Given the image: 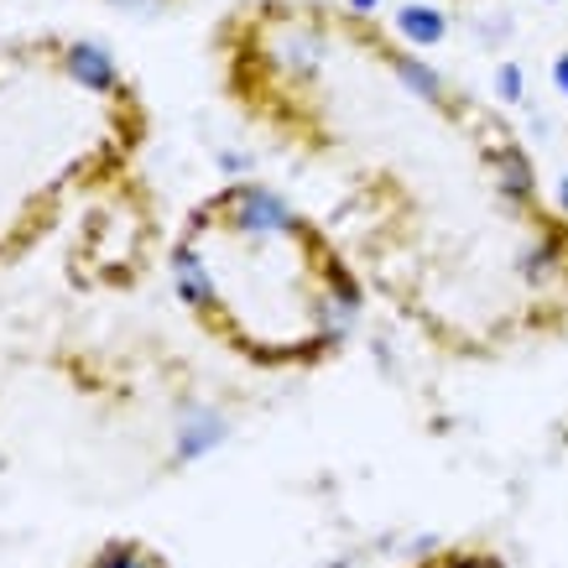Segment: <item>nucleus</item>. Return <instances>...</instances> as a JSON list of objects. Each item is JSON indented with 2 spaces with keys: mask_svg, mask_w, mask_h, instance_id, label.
<instances>
[{
  "mask_svg": "<svg viewBox=\"0 0 568 568\" xmlns=\"http://www.w3.org/2000/svg\"><path fill=\"white\" fill-rule=\"evenodd\" d=\"M396 32L407 37L413 48H433V42H444L448 21L438 6H428V0H413V6H396Z\"/></svg>",
  "mask_w": 568,
  "mask_h": 568,
  "instance_id": "f257e3e1",
  "label": "nucleus"
},
{
  "mask_svg": "<svg viewBox=\"0 0 568 568\" xmlns=\"http://www.w3.org/2000/svg\"><path fill=\"white\" fill-rule=\"evenodd\" d=\"M94 568H156V564L136 548V542H110V548L100 552V564H94Z\"/></svg>",
  "mask_w": 568,
  "mask_h": 568,
  "instance_id": "20e7f679",
  "label": "nucleus"
},
{
  "mask_svg": "<svg viewBox=\"0 0 568 568\" xmlns=\"http://www.w3.org/2000/svg\"><path fill=\"white\" fill-rule=\"evenodd\" d=\"M376 6H381V0H349V11H361V17H371Z\"/></svg>",
  "mask_w": 568,
  "mask_h": 568,
  "instance_id": "6e6552de",
  "label": "nucleus"
},
{
  "mask_svg": "<svg viewBox=\"0 0 568 568\" xmlns=\"http://www.w3.org/2000/svg\"><path fill=\"white\" fill-rule=\"evenodd\" d=\"M521 84H527V79H521L517 63H500V73H496V89H500V94H506V100H521Z\"/></svg>",
  "mask_w": 568,
  "mask_h": 568,
  "instance_id": "423d86ee",
  "label": "nucleus"
},
{
  "mask_svg": "<svg viewBox=\"0 0 568 568\" xmlns=\"http://www.w3.org/2000/svg\"><path fill=\"white\" fill-rule=\"evenodd\" d=\"M69 73L79 79V84H89V89H115V58L100 48V42H73L69 48Z\"/></svg>",
  "mask_w": 568,
  "mask_h": 568,
  "instance_id": "f03ea898",
  "label": "nucleus"
},
{
  "mask_svg": "<svg viewBox=\"0 0 568 568\" xmlns=\"http://www.w3.org/2000/svg\"><path fill=\"white\" fill-rule=\"evenodd\" d=\"M558 209L568 214V178H558Z\"/></svg>",
  "mask_w": 568,
  "mask_h": 568,
  "instance_id": "1a4fd4ad",
  "label": "nucleus"
},
{
  "mask_svg": "<svg viewBox=\"0 0 568 568\" xmlns=\"http://www.w3.org/2000/svg\"><path fill=\"white\" fill-rule=\"evenodd\" d=\"M417 568H500L496 558H485V552H444V558H428V564Z\"/></svg>",
  "mask_w": 568,
  "mask_h": 568,
  "instance_id": "39448f33",
  "label": "nucleus"
},
{
  "mask_svg": "<svg viewBox=\"0 0 568 568\" xmlns=\"http://www.w3.org/2000/svg\"><path fill=\"white\" fill-rule=\"evenodd\" d=\"M115 6H125V11L136 6V11H146V6H156V0H115Z\"/></svg>",
  "mask_w": 568,
  "mask_h": 568,
  "instance_id": "9d476101",
  "label": "nucleus"
},
{
  "mask_svg": "<svg viewBox=\"0 0 568 568\" xmlns=\"http://www.w3.org/2000/svg\"><path fill=\"white\" fill-rule=\"evenodd\" d=\"M392 69H396V79H402V84L413 89L417 100H438V94H444V79H438V69H428L423 58H396Z\"/></svg>",
  "mask_w": 568,
  "mask_h": 568,
  "instance_id": "7ed1b4c3",
  "label": "nucleus"
},
{
  "mask_svg": "<svg viewBox=\"0 0 568 568\" xmlns=\"http://www.w3.org/2000/svg\"><path fill=\"white\" fill-rule=\"evenodd\" d=\"M552 84L568 94V52H558V63H552Z\"/></svg>",
  "mask_w": 568,
  "mask_h": 568,
  "instance_id": "0eeeda50",
  "label": "nucleus"
}]
</instances>
